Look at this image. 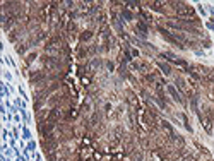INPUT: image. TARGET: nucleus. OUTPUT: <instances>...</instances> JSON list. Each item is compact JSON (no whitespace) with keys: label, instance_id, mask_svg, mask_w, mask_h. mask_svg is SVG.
<instances>
[{"label":"nucleus","instance_id":"1","mask_svg":"<svg viewBox=\"0 0 214 161\" xmlns=\"http://www.w3.org/2000/svg\"><path fill=\"white\" fill-rule=\"evenodd\" d=\"M91 34H93L91 31H86L84 34H81V39H82V41H88V38H91Z\"/></svg>","mask_w":214,"mask_h":161}]
</instances>
